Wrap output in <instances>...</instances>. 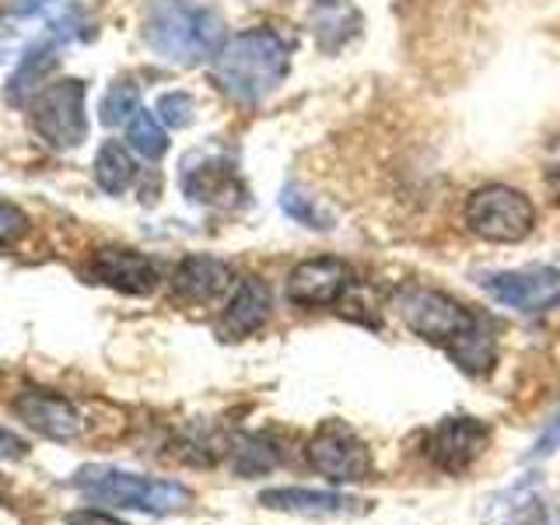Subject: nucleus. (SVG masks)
I'll return each mask as SVG.
<instances>
[{
    "label": "nucleus",
    "mask_w": 560,
    "mask_h": 525,
    "mask_svg": "<svg viewBox=\"0 0 560 525\" xmlns=\"http://www.w3.org/2000/svg\"><path fill=\"white\" fill-rule=\"evenodd\" d=\"M291 70L288 43L270 28L238 32L214 52L210 78L221 92L238 105H259L284 84Z\"/></svg>",
    "instance_id": "obj_1"
},
{
    "label": "nucleus",
    "mask_w": 560,
    "mask_h": 525,
    "mask_svg": "<svg viewBox=\"0 0 560 525\" xmlns=\"http://www.w3.org/2000/svg\"><path fill=\"white\" fill-rule=\"evenodd\" d=\"M148 46L172 63H203L214 60V52L224 46V18L214 8L203 4H162L154 8L144 28Z\"/></svg>",
    "instance_id": "obj_2"
},
{
    "label": "nucleus",
    "mask_w": 560,
    "mask_h": 525,
    "mask_svg": "<svg viewBox=\"0 0 560 525\" xmlns=\"http://www.w3.org/2000/svg\"><path fill=\"white\" fill-rule=\"evenodd\" d=\"M74 487L88 501H102V504H116V508H137V512H148V515H175V512H186V508L192 504V490L183 483L137 477V472L113 469V466L78 469Z\"/></svg>",
    "instance_id": "obj_3"
},
{
    "label": "nucleus",
    "mask_w": 560,
    "mask_h": 525,
    "mask_svg": "<svg viewBox=\"0 0 560 525\" xmlns=\"http://www.w3.org/2000/svg\"><path fill=\"white\" fill-rule=\"evenodd\" d=\"M463 218L477 238L498 242V245H515L533 235L536 207L522 189L504 186V183H490V186H480L469 192Z\"/></svg>",
    "instance_id": "obj_4"
},
{
    "label": "nucleus",
    "mask_w": 560,
    "mask_h": 525,
    "mask_svg": "<svg viewBox=\"0 0 560 525\" xmlns=\"http://www.w3.org/2000/svg\"><path fill=\"white\" fill-rule=\"evenodd\" d=\"M396 315L413 337L428 340L434 347H445V350H452L480 323L477 312H469L463 302H455L452 294L434 291V288H402L396 294Z\"/></svg>",
    "instance_id": "obj_5"
},
{
    "label": "nucleus",
    "mask_w": 560,
    "mask_h": 525,
    "mask_svg": "<svg viewBox=\"0 0 560 525\" xmlns=\"http://www.w3.org/2000/svg\"><path fill=\"white\" fill-rule=\"evenodd\" d=\"M32 127L49 148L70 151L88 137V84L78 78H63L43 88L28 105Z\"/></svg>",
    "instance_id": "obj_6"
},
{
    "label": "nucleus",
    "mask_w": 560,
    "mask_h": 525,
    "mask_svg": "<svg viewBox=\"0 0 560 525\" xmlns=\"http://www.w3.org/2000/svg\"><path fill=\"white\" fill-rule=\"evenodd\" d=\"M308 463L332 483H361L372 477V452L343 420H326L308 438Z\"/></svg>",
    "instance_id": "obj_7"
},
{
    "label": "nucleus",
    "mask_w": 560,
    "mask_h": 525,
    "mask_svg": "<svg viewBox=\"0 0 560 525\" xmlns=\"http://www.w3.org/2000/svg\"><path fill=\"white\" fill-rule=\"evenodd\" d=\"M483 291L494 302L518 312H542L560 302V270L553 267H525V270H498L487 273Z\"/></svg>",
    "instance_id": "obj_8"
},
{
    "label": "nucleus",
    "mask_w": 560,
    "mask_h": 525,
    "mask_svg": "<svg viewBox=\"0 0 560 525\" xmlns=\"http://www.w3.org/2000/svg\"><path fill=\"white\" fill-rule=\"evenodd\" d=\"M358 280L350 267L337 256H319L305 259L288 273V302L302 308H323V305H340L343 294L354 288Z\"/></svg>",
    "instance_id": "obj_9"
},
{
    "label": "nucleus",
    "mask_w": 560,
    "mask_h": 525,
    "mask_svg": "<svg viewBox=\"0 0 560 525\" xmlns=\"http://www.w3.org/2000/svg\"><path fill=\"white\" fill-rule=\"evenodd\" d=\"M490 442V428L477 417H445L428 434V459L442 472H466Z\"/></svg>",
    "instance_id": "obj_10"
},
{
    "label": "nucleus",
    "mask_w": 560,
    "mask_h": 525,
    "mask_svg": "<svg viewBox=\"0 0 560 525\" xmlns=\"http://www.w3.org/2000/svg\"><path fill=\"white\" fill-rule=\"evenodd\" d=\"M14 413L22 417L32 431H39L43 438H52V442H74V438H81V431H84L81 410L57 393L25 389L14 399Z\"/></svg>",
    "instance_id": "obj_11"
},
{
    "label": "nucleus",
    "mask_w": 560,
    "mask_h": 525,
    "mask_svg": "<svg viewBox=\"0 0 560 525\" xmlns=\"http://www.w3.org/2000/svg\"><path fill=\"white\" fill-rule=\"evenodd\" d=\"M88 273H92L98 284L122 291V294H151L158 288V270L154 262L137 253V249H119V245H109V249H98L88 262Z\"/></svg>",
    "instance_id": "obj_12"
},
{
    "label": "nucleus",
    "mask_w": 560,
    "mask_h": 525,
    "mask_svg": "<svg viewBox=\"0 0 560 525\" xmlns=\"http://www.w3.org/2000/svg\"><path fill=\"white\" fill-rule=\"evenodd\" d=\"M183 192L192 203L224 207L235 197H242V183H238L235 165L228 162V158L200 154L197 165H192V158L183 165Z\"/></svg>",
    "instance_id": "obj_13"
},
{
    "label": "nucleus",
    "mask_w": 560,
    "mask_h": 525,
    "mask_svg": "<svg viewBox=\"0 0 560 525\" xmlns=\"http://www.w3.org/2000/svg\"><path fill=\"white\" fill-rule=\"evenodd\" d=\"M232 288V270L214 256H186L172 273V294L186 305H207Z\"/></svg>",
    "instance_id": "obj_14"
},
{
    "label": "nucleus",
    "mask_w": 560,
    "mask_h": 525,
    "mask_svg": "<svg viewBox=\"0 0 560 525\" xmlns=\"http://www.w3.org/2000/svg\"><path fill=\"white\" fill-rule=\"evenodd\" d=\"M270 319V288L256 277L238 280L218 319V332L224 340H245Z\"/></svg>",
    "instance_id": "obj_15"
},
{
    "label": "nucleus",
    "mask_w": 560,
    "mask_h": 525,
    "mask_svg": "<svg viewBox=\"0 0 560 525\" xmlns=\"http://www.w3.org/2000/svg\"><path fill=\"white\" fill-rule=\"evenodd\" d=\"M259 504L270 512H288V515H354L361 512L358 498L332 494V490H308V487H270L259 494Z\"/></svg>",
    "instance_id": "obj_16"
},
{
    "label": "nucleus",
    "mask_w": 560,
    "mask_h": 525,
    "mask_svg": "<svg viewBox=\"0 0 560 525\" xmlns=\"http://www.w3.org/2000/svg\"><path fill=\"white\" fill-rule=\"evenodd\" d=\"M361 32L354 0H312V35L323 52H337Z\"/></svg>",
    "instance_id": "obj_17"
},
{
    "label": "nucleus",
    "mask_w": 560,
    "mask_h": 525,
    "mask_svg": "<svg viewBox=\"0 0 560 525\" xmlns=\"http://www.w3.org/2000/svg\"><path fill=\"white\" fill-rule=\"evenodd\" d=\"M137 179V165L130 151L122 144H102V151L95 154V183L109 192V197H119V192H127Z\"/></svg>",
    "instance_id": "obj_18"
},
{
    "label": "nucleus",
    "mask_w": 560,
    "mask_h": 525,
    "mask_svg": "<svg viewBox=\"0 0 560 525\" xmlns=\"http://www.w3.org/2000/svg\"><path fill=\"white\" fill-rule=\"evenodd\" d=\"M452 361L463 368V372H469V375H487L490 368H494V358H498V343H494V332H490L487 326H483V319L472 326L466 337L455 343L452 350Z\"/></svg>",
    "instance_id": "obj_19"
},
{
    "label": "nucleus",
    "mask_w": 560,
    "mask_h": 525,
    "mask_svg": "<svg viewBox=\"0 0 560 525\" xmlns=\"http://www.w3.org/2000/svg\"><path fill=\"white\" fill-rule=\"evenodd\" d=\"M63 39H67V28L60 32V35H49V39H39L35 43L28 52H25V60L18 63V70L11 74V92L18 95V92H28V88H35L39 84L49 70H52V63H57L60 57V46H63Z\"/></svg>",
    "instance_id": "obj_20"
},
{
    "label": "nucleus",
    "mask_w": 560,
    "mask_h": 525,
    "mask_svg": "<svg viewBox=\"0 0 560 525\" xmlns=\"http://www.w3.org/2000/svg\"><path fill=\"white\" fill-rule=\"evenodd\" d=\"M127 140H130V148L140 158H148V162H158V158L168 151V133L162 127V119H158L154 113H148V109H140L127 122Z\"/></svg>",
    "instance_id": "obj_21"
},
{
    "label": "nucleus",
    "mask_w": 560,
    "mask_h": 525,
    "mask_svg": "<svg viewBox=\"0 0 560 525\" xmlns=\"http://www.w3.org/2000/svg\"><path fill=\"white\" fill-rule=\"evenodd\" d=\"M140 109H144V105H140L137 84L119 81V84H113V92L102 98V122L105 127H127Z\"/></svg>",
    "instance_id": "obj_22"
},
{
    "label": "nucleus",
    "mask_w": 560,
    "mask_h": 525,
    "mask_svg": "<svg viewBox=\"0 0 560 525\" xmlns=\"http://www.w3.org/2000/svg\"><path fill=\"white\" fill-rule=\"evenodd\" d=\"M280 210H284V214H288L291 221L312 228V232H315V228H319V232H329V228H332V218L326 214V210L315 207L294 183L280 189Z\"/></svg>",
    "instance_id": "obj_23"
},
{
    "label": "nucleus",
    "mask_w": 560,
    "mask_h": 525,
    "mask_svg": "<svg viewBox=\"0 0 560 525\" xmlns=\"http://www.w3.org/2000/svg\"><path fill=\"white\" fill-rule=\"evenodd\" d=\"M158 119L172 130H183L192 122V98L186 92H168L158 98Z\"/></svg>",
    "instance_id": "obj_24"
},
{
    "label": "nucleus",
    "mask_w": 560,
    "mask_h": 525,
    "mask_svg": "<svg viewBox=\"0 0 560 525\" xmlns=\"http://www.w3.org/2000/svg\"><path fill=\"white\" fill-rule=\"evenodd\" d=\"M242 448H235V466L238 472H256V469H270L273 466V452L259 442V438H242Z\"/></svg>",
    "instance_id": "obj_25"
},
{
    "label": "nucleus",
    "mask_w": 560,
    "mask_h": 525,
    "mask_svg": "<svg viewBox=\"0 0 560 525\" xmlns=\"http://www.w3.org/2000/svg\"><path fill=\"white\" fill-rule=\"evenodd\" d=\"M28 232V214L22 207H14L8 200H0V249L11 242H18Z\"/></svg>",
    "instance_id": "obj_26"
},
{
    "label": "nucleus",
    "mask_w": 560,
    "mask_h": 525,
    "mask_svg": "<svg viewBox=\"0 0 560 525\" xmlns=\"http://www.w3.org/2000/svg\"><path fill=\"white\" fill-rule=\"evenodd\" d=\"M28 448H25V442L18 434H11V431H4L0 428V459H22Z\"/></svg>",
    "instance_id": "obj_27"
},
{
    "label": "nucleus",
    "mask_w": 560,
    "mask_h": 525,
    "mask_svg": "<svg viewBox=\"0 0 560 525\" xmlns=\"http://www.w3.org/2000/svg\"><path fill=\"white\" fill-rule=\"evenodd\" d=\"M52 0H11V8L8 14L11 18H32V14H39L43 8H49Z\"/></svg>",
    "instance_id": "obj_28"
},
{
    "label": "nucleus",
    "mask_w": 560,
    "mask_h": 525,
    "mask_svg": "<svg viewBox=\"0 0 560 525\" xmlns=\"http://www.w3.org/2000/svg\"><path fill=\"white\" fill-rule=\"evenodd\" d=\"M67 525H127V522H119L113 515H102V512H78V515H70Z\"/></svg>",
    "instance_id": "obj_29"
},
{
    "label": "nucleus",
    "mask_w": 560,
    "mask_h": 525,
    "mask_svg": "<svg viewBox=\"0 0 560 525\" xmlns=\"http://www.w3.org/2000/svg\"><path fill=\"white\" fill-rule=\"evenodd\" d=\"M557 442H560V417H557V424L547 431V438H539V442H536V452H533V455H547V452H553Z\"/></svg>",
    "instance_id": "obj_30"
},
{
    "label": "nucleus",
    "mask_w": 560,
    "mask_h": 525,
    "mask_svg": "<svg viewBox=\"0 0 560 525\" xmlns=\"http://www.w3.org/2000/svg\"><path fill=\"white\" fill-rule=\"evenodd\" d=\"M550 179L560 186V162H553V165H550Z\"/></svg>",
    "instance_id": "obj_31"
}]
</instances>
